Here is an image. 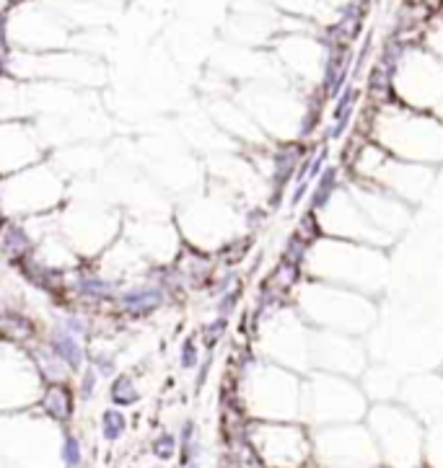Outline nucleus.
Segmentation results:
<instances>
[{"label":"nucleus","mask_w":443,"mask_h":468,"mask_svg":"<svg viewBox=\"0 0 443 468\" xmlns=\"http://www.w3.org/2000/svg\"><path fill=\"white\" fill-rule=\"evenodd\" d=\"M39 406H42L44 414L52 416L54 422L68 425L70 416H73V394L65 383H47Z\"/></svg>","instance_id":"7"},{"label":"nucleus","mask_w":443,"mask_h":468,"mask_svg":"<svg viewBox=\"0 0 443 468\" xmlns=\"http://www.w3.org/2000/svg\"><path fill=\"white\" fill-rule=\"evenodd\" d=\"M125 429H127V419L119 409H107L101 414V435H104V440L117 443L119 437L125 435Z\"/></svg>","instance_id":"14"},{"label":"nucleus","mask_w":443,"mask_h":468,"mask_svg":"<svg viewBox=\"0 0 443 468\" xmlns=\"http://www.w3.org/2000/svg\"><path fill=\"white\" fill-rule=\"evenodd\" d=\"M0 225H3V215H0Z\"/></svg>","instance_id":"24"},{"label":"nucleus","mask_w":443,"mask_h":468,"mask_svg":"<svg viewBox=\"0 0 443 468\" xmlns=\"http://www.w3.org/2000/svg\"><path fill=\"white\" fill-rule=\"evenodd\" d=\"M179 365L184 370H195L200 368V344L195 337H187L182 341V350H179Z\"/></svg>","instance_id":"18"},{"label":"nucleus","mask_w":443,"mask_h":468,"mask_svg":"<svg viewBox=\"0 0 443 468\" xmlns=\"http://www.w3.org/2000/svg\"><path fill=\"white\" fill-rule=\"evenodd\" d=\"M244 437L265 468H303L311 458V437L296 422H251Z\"/></svg>","instance_id":"1"},{"label":"nucleus","mask_w":443,"mask_h":468,"mask_svg":"<svg viewBox=\"0 0 443 468\" xmlns=\"http://www.w3.org/2000/svg\"><path fill=\"white\" fill-rule=\"evenodd\" d=\"M0 306H3V303H0Z\"/></svg>","instance_id":"25"},{"label":"nucleus","mask_w":443,"mask_h":468,"mask_svg":"<svg viewBox=\"0 0 443 468\" xmlns=\"http://www.w3.org/2000/svg\"><path fill=\"white\" fill-rule=\"evenodd\" d=\"M166 298H169V292L158 285H135V288L119 292L117 303L119 308L132 319H145V316H151L161 308Z\"/></svg>","instance_id":"3"},{"label":"nucleus","mask_w":443,"mask_h":468,"mask_svg":"<svg viewBox=\"0 0 443 468\" xmlns=\"http://www.w3.org/2000/svg\"><path fill=\"white\" fill-rule=\"evenodd\" d=\"M34 251L32 235L23 231V225L16 220H3L0 225V254L13 259V262H23L29 259Z\"/></svg>","instance_id":"6"},{"label":"nucleus","mask_w":443,"mask_h":468,"mask_svg":"<svg viewBox=\"0 0 443 468\" xmlns=\"http://www.w3.org/2000/svg\"><path fill=\"white\" fill-rule=\"evenodd\" d=\"M311 181H301V184H296V189H293V194H291V207H298V204L306 200V194L311 192Z\"/></svg>","instance_id":"23"},{"label":"nucleus","mask_w":443,"mask_h":468,"mask_svg":"<svg viewBox=\"0 0 443 468\" xmlns=\"http://www.w3.org/2000/svg\"><path fill=\"white\" fill-rule=\"evenodd\" d=\"M63 329H68L70 334H81V337H88V331H91V326H88L86 319H81V316H68L65 321H63Z\"/></svg>","instance_id":"22"},{"label":"nucleus","mask_w":443,"mask_h":468,"mask_svg":"<svg viewBox=\"0 0 443 468\" xmlns=\"http://www.w3.org/2000/svg\"><path fill=\"white\" fill-rule=\"evenodd\" d=\"M151 450L158 460H172V458L176 456V450H179V437L172 435V432H161V435L153 440Z\"/></svg>","instance_id":"17"},{"label":"nucleus","mask_w":443,"mask_h":468,"mask_svg":"<svg viewBox=\"0 0 443 468\" xmlns=\"http://www.w3.org/2000/svg\"><path fill=\"white\" fill-rule=\"evenodd\" d=\"M99 372L94 368H86L83 375H81V401H88L94 396V388H96Z\"/></svg>","instance_id":"21"},{"label":"nucleus","mask_w":443,"mask_h":468,"mask_svg":"<svg viewBox=\"0 0 443 468\" xmlns=\"http://www.w3.org/2000/svg\"><path fill=\"white\" fill-rule=\"evenodd\" d=\"M47 347H50L60 360L65 362L68 368H70V372H81V368H83L88 360L86 350L81 347V341H78L76 334H70V331L63 329V326H57V329L50 334Z\"/></svg>","instance_id":"5"},{"label":"nucleus","mask_w":443,"mask_h":468,"mask_svg":"<svg viewBox=\"0 0 443 468\" xmlns=\"http://www.w3.org/2000/svg\"><path fill=\"white\" fill-rule=\"evenodd\" d=\"M340 181H342V176H340V169L337 166H327L324 171H322V176L313 181L311 187V200H309V215H316L322 213L327 204L335 200V194L340 192Z\"/></svg>","instance_id":"8"},{"label":"nucleus","mask_w":443,"mask_h":468,"mask_svg":"<svg viewBox=\"0 0 443 468\" xmlns=\"http://www.w3.org/2000/svg\"><path fill=\"white\" fill-rule=\"evenodd\" d=\"M378 453L394 468H415L422 456V429L400 406H376L371 416Z\"/></svg>","instance_id":"2"},{"label":"nucleus","mask_w":443,"mask_h":468,"mask_svg":"<svg viewBox=\"0 0 443 468\" xmlns=\"http://www.w3.org/2000/svg\"><path fill=\"white\" fill-rule=\"evenodd\" d=\"M109 398L114 406H132L141 401V391L135 388V381L130 375H117L109 388Z\"/></svg>","instance_id":"13"},{"label":"nucleus","mask_w":443,"mask_h":468,"mask_svg":"<svg viewBox=\"0 0 443 468\" xmlns=\"http://www.w3.org/2000/svg\"><path fill=\"white\" fill-rule=\"evenodd\" d=\"M0 337L11 341H29L37 337V326L32 319L21 313H3L0 316Z\"/></svg>","instance_id":"10"},{"label":"nucleus","mask_w":443,"mask_h":468,"mask_svg":"<svg viewBox=\"0 0 443 468\" xmlns=\"http://www.w3.org/2000/svg\"><path fill=\"white\" fill-rule=\"evenodd\" d=\"M32 357H34V362H37L39 378H44L47 383H63V381H65V375L70 372V368H68L65 362L60 360V357H57L47 344H44V347H34Z\"/></svg>","instance_id":"9"},{"label":"nucleus","mask_w":443,"mask_h":468,"mask_svg":"<svg viewBox=\"0 0 443 468\" xmlns=\"http://www.w3.org/2000/svg\"><path fill=\"white\" fill-rule=\"evenodd\" d=\"M88 362H91V368L101 375V378H112L114 375V360L104 354V352H91L88 354Z\"/></svg>","instance_id":"20"},{"label":"nucleus","mask_w":443,"mask_h":468,"mask_svg":"<svg viewBox=\"0 0 443 468\" xmlns=\"http://www.w3.org/2000/svg\"><path fill=\"white\" fill-rule=\"evenodd\" d=\"M60 456H63V463L68 468H78L83 463V450H81V440L76 435L65 432L63 435V447H60Z\"/></svg>","instance_id":"16"},{"label":"nucleus","mask_w":443,"mask_h":468,"mask_svg":"<svg viewBox=\"0 0 443 468\" xmlns=\"http://www.w3.org/2000/svg\"><path fill=\"white\" fill-rule=\"evenodd\" d=\"M226 331H228V319H226V316H218V319L207 321L205 326H203V344L207 347V352L216 350V344L223 339V337H226Z\"/></svg>","instance_id":"15"},{"label":"nucleus","mask_w":443,"mask_h":468,"mask_svg":"<svg viewBox=\"0 0 443 468\" xmlns=\"http://www.w3.org/2000/svg\"><path fill=\"white\" fill-rule=\"evenodd\" d=\"M203 445H200V437H197V425L192 419H187L179 429V463L184 468H195L200 460Z\"/></svg>","instance_id":"11"},{"label":"nucleus","mask_w":443,"mask_h":468,"mask_svg":"<svg viewBox=\"0 0 443 468\" xmlns=\"http://www.w3.org/2000/svg\"><path fill=\"white\" fill-rule=\"evenodd\" d=\"M303 160L301 145H285L275 153V160H272V204L280 202V194L285 192V187L296 179V171H298V163Z\"/></svg>","instance_id":"4"},{"label":"nucleus","mask_w":443,"mask_h":468,"mask_svg":"<svg viewBox=\"0 0 443 468\" xmlns=\"http://www.w3.org/2000/svg\"><path fill=\"white\" fill-rule=\"evenodd\" d=\"M73 288L78 290V295L83 298H94V300H107L114 295V282H109L107 277H96V275H78L73 279Z\"/></svg>","instance_id":"12"},{"label":"nucleus","mask_w":443,"mask_h":468,"mask_svg":"<svg viewBox=\"0 0 443 468\" xmlns=\"http://www.w3.org/2000/svg\"><path fill=\"white\" fill-rule=\"evenodd\" d=\"M241 292H244V288H241V285H236V288H231L228 292H223V295L218 298V303H216L218 316H226V319H228V316L236 310L238 300H241Z\"/></svg>","instance_id":"19"}]
</instances>
